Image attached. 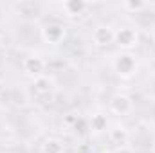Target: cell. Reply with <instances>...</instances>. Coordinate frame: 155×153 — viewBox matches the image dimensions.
<instances>
[{"mask_svg": "<svg viewBox=\"0 0 155 153\" xmlns=\"http://www.w3.org/2000/svg\"><path fill=\"white\" fill-rule=\"evenodd\" d=\"M114 69H116V72L119 76L123 77H130L134 72H135V69H137V63H135V58L132 56V54H119L116 60H114Z\"/></svg>", "mask_w": 155, "mask_h": 153, "instance_id": "1", "label": "cell"}, {"mask_svg": "<svg viewBox=\"0 0 155 153\" xmlns=\"http://www.w3.org/2000/svg\"><path fill=\"white\" fill-rule=\"evenodd\" d=\"M41 38L51 45H58L65 40V27L60 24H49L41 29Z\"/></svg>", "mask_w": 155, "mask_h": 153, "instance_id": "2", "label": "cell"}, {"mask_svg": "<svg viewBox=\"0 0 155 153\" xmlns=\"http://www.w3.org/2000/svg\"><path fill=\"white\" fill-rule=\"evenodd\" d=\"M137 31L135 29H132V27H121V29H117L116 31V40L117 45L121 47V49H132V47H135L137 45Z\"/></svg>", "mask_w": 155, "mask_h": 153, "instance_id": "3", "label": "cell"}, {"mask_svg": "<svg viewBox=\"0 0 155 153\" xmlns=\"http://www.w3.org/2000/svg\"><path fill=\"white\" fill-rule=\"evenodd\" d=\"M116 40V31L110 25H97L92 31V41L99 47H107Z\"/></svg>", "mask_w": 155, "mask_h": 153, "instance_id": "4", "label": "cell"}, {"mask_svg": "<svg viewBox=\"0 0 155 153\" xmlns=\"http://www.w3.org/2000/svg\"><path fill=\"white\" fill-rule=\"evenodd\" d=\"M132 108H134V103L124 94H117V96L112 97V101H110V110L117 115H128L132 112Z\"/></svg>", "mask_w": 155, "mask_h": 153, "instance_id": "5", "label": "cell"}, {"mask_svg": "<svg viewBox=\"0 0 155 153\" xmlns=\"http://www.w3.org/2000/svg\"><path fill=\"white\" fill-rule=\"evenodd\" d=\"M43 69H45V61H43L40 56H29V58H25V61H24V70H25L27 74L35 76V77L43 76V74H41Z\"/></svg>", "mask_w": 155, "mask_h": 153, "instance_id": "6", "label": "cell"}, {"mask_svg": "<svg viewBox=\"0 0 155 153\" xmlns=\"http://www.w3.org/2000/svg\"><path fill=\"white\" fill-rule=\"evenodd\" d=\"M88 4L83 0H67L63 2V11L67 13V16H79L87 11Z\"/></svg>", "mask_w": 155, "mask_h": 153, "instance_id": "7", "label": "cell"}, {"mask_svg": "<svg viewBox=\"0 0 155 153\" xmlns=\"http://www.w3.org/2000/svg\"><path fill=\"white\" fill-rule=\"evenodd\" d=\"M108 137L112 142H116L119 146H126V141H128V132L123 128V126H116L108 132Z\"/></svg>", "mask_w": 155, "mask_h": 153, "instance_id": "8", "label": "cell"}, {"mask_svg": "<svg viewBox=\"0 0 155 153\" xmlns=\"http://www.w3.org/2000/svg\"><path fill=\"white\" fill-rule=\"evenodd\" d=\"M33 86L40 94H49L52 90V79H49L47 76H38V77H35Z\"/></svg>", "mask_w": 155, "mask_h": 153, "instance_id": "9", "label": "cell"}, {"mask_svg": "<svg viewBox=\"0 0 155 153\" xmlns=\"http://www.w3.org/2000/svg\"><path fill=\"white\" fill-rule=\"evenodd\" d=\"M88 124H90V128L94 132H103V130H107L108 121H107V117L103 114H92L90 119H88Z\"/></svg>", "mask_w": 155, "mask_h": 153, "instance_id": "10", "label": "cell"}, {"mask_svg": "<svg viewBox=\"0 0 155 153\" xmlns=\"http://www.w3.org/2000/svg\"><path fill=\"white\" fill-rule=\"evenodd\" d=\"M41 153H63V144L58 139H47L41 146Z\"/></svg>", "mask_w": 155, "mask_h": 153, "instance_id": "11", "label": "cell"}, {"mask_svg": "<svg viewBox=\"0 0 155 153\" xmlns=\"http://www.w3.org/2000/svg\"><path fill=\"white\" fill-rule=\"evenodd\" d=\"M123 7H124L126 11H141V9L146 7V4L141 2V0H126V2L123 4Z\"/></svg>", "mask_w": 155, "mask_h": 153, "instance_id": "12", "label": "cell"}, {"mask_svg": "<svg viewBox=\"0 0 155 153\" xmlns=\"http://www.w3.org/2000/svg\"><path fill=\"white\" fill-rule=\"evenodd\" d=\"M78 153H92V148H90L88 144H81V146L78 148Z\"/></svg>", "mask_w": 155, "mask_h": 153, "instance_id": "13", "label": "cell"}, {"mask_svg": "<svg viewBox=\"0 0 155 153\" xmlns=\"http://www.w3.org/2000/svg\"><path fill=\"white\" fill-rule=\"evenodd\" d=\"M116 153H132V150H130L128 146H119L116 150Z\"/></svg>", "mask_w": 155, "mask_h": 153, "instance_id": "14", "label": "cell"}, {"mask_svg": "<svg viewBox=\"0 0 155 153\" xmlns=\"http://www.w3.org/2000/svg\"><path fill=\"white\" fill-rule=\"evenodd\" d=\"M2 92H4V85H2V81H0V96H2Z\"/></svg>", "mask_w": 155, "mask_h": 153, "instance_id": "15", "label": "cell"}, {"mask_svg": "<svg viewBox=\"0 0 155 153\" xmlns=\"http://www.w3.org/2000/svg\"><path fill=\"white\" fill-rule=\"evenodd\" d=\"M0 43H2V38H0Z\"/></svg>", "mask_w": 155, "mask_h": 153, "instance_id": "16", "label": "cell"}]
</instances>
